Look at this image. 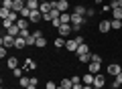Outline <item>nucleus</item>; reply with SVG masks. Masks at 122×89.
Here are the masks:
<instances>
[{"instance_id":"1","label":"nucleus","mask_w":122,"mask_h":89,"mask_svg":"<svg viewBox=\"0 0 122 89\" xmlns=\"http://www.w3.org/2000/svg\"><path fill=\"white\" fill-rule=\"evenodd\" d=\"M14 38H16V37H12V34L6 33L4 37H2V47H6V49H8V47H14Z\"/></svg>"},{"instance_id":"2","label":"nucleus","mask_w":122,"mask_h":89,"mask_svg":"<svg viewBox=\"0 0 122 89\" xmlns=\"http://www.w3.org/2000/svg\"><path fill=\"white\" fill-rule=\"evenodd\" d=\"M77 47H79V45H77L75 38H67V41H65V49L69 53H75V51H77Z\"/></svg>"},{"instance_id":"3","label":"nucleus","mask_w":122,"mask_h":89,"mask_svg":"<svg viewBox=\"0 0 122 89\" xmlns=\"http://www.w3.org/2000/svg\"><path fill=\"white\" fill-rule=\"evenodd\" d=\"M57 30H59V37H63V38H65V37H69V33L73 30V26H71V24H61Z\"/></svg>"},{"instance_id":"4","label":"nucleus","mask_w":122,"mask_h":89,"mask_svg":"<svg viewBox=\"0 0 122 89\" xmlns=\"http://www.w3.org/2000/svg\"><path fill=\"white\" fill-rule=\"evenodd\" d=\"M55 8L59 10V12H67V10H69V2H67V0H57Z\"/></svg>"},{"instance_id":"5","label":"nucleus","mask_w":122,"mask_h":89,"mask_svg":"<svg viewBox=\"0 0 122 89\" xmlns=\"http://www.w3.org/2000/svg\"><path fill=\"white\" fill-rule=\"evenodd\" d=\"M29 20L30 22H41V20H43V12H41V10H33Z\"/></svg>"},{"instance_id":"6","label":"nucleus","mask_w":122,"mask_h":89,"mask_svg":"<svg viewBox=\"0 0 122 89\" xmlns=\"http://www.w3.org/2000/svg\"><path fill=\"white\" fill-rule=\"evenodd\" d=\"M100 67H102V63H96V61H90V73L92 75H98V73H100Z\"/></svg>"},{"instance_id":"7","label":"nucleus","mask_w":122,"mask_h":89,"mask_svg":"<svg viewBox=\"0 0 122 89\" xmlns=\"http://www.w3.org/2000/svg\"><path fill=\"white\" fill-rule=\"evenodd\" d=\"M120 71H122V69H120V65H118V63H110V65H108V73H110V75L116 77Z\"/></svg>"},{"instance_id":"8","label":"nucleus","mask_w":122,"mask_h":89,"mask_svg":"<svg viewBox=\"0 0 122 89\" xmlns=\"http://www.w3.org/2000/svg\"><path fill=\"white\" fill-rule=\"evenodd\" d=\"M14 47H16V49H25V47H26V38L18 34V37L14 38Z\"/></svg>"},{"instance_id":"9","label":"nucleus","mask_w":122,"mask_h":89,"mask_svg":"<svg viewBox=\"0 0 122 89\" xmlns=\"http://www.w3.org/2000/svg\"><path fill=\"white\" fill-rule=\"evenodd\" d=\"M22 69H25V71H35V69H37V63H35L33 59H26V63L22 65Z\"/></svg>"},{"instance_id":"10","label":"nucleus","mask_w":122,"mask_h":89,"mask_svg":"<svg viewBox=\"0 0 122 89\" xmlns=\"http://www.w3.org/2000/svg\"><path fill=\"white\" fill-rule=\"evenodd\" d=\"M87 53H90V47H87L86 42H83V45H79V47H77L75 55H77V57H81V55H87Z\"/></svg>"},{"instance_id":"11","label":"nucleus","mask_w":122,"mask_h":89,"mask_svg":"<svg viewBox=\"0 0 122 89\" xmlns=\"http://www.w3.org/2000/svg\"><path fill=\"white\" fill-rule=\"evenodd\" d=\"M98 28H100V33H108V30H112V24H110V20H102Z\"/></svg>"},{"instance_id":"12","label":"nucleus","mask_w":122,"mask_h":89,"mask_svg":"<svg viewBox=\"0 0 122 89\" xmlns=\"http://www.w3.org/2000/svg\"><path fill=\"white\" fill-rule=\"evenodd\" d=\"M25 2H20V0H14V4H12V12H18V14H20V10L22 8H25Z\"/></svg>"},{"instance_id":"13","label":"nucleus","mask_w":122,"mask_h":89,"mask_svg":"<svg viewBox=\"0 0 122 89\" xmlns=\"http://www.w3.org/2000/svg\"><path fill=\"white\" fill-rule=\"evenodd\" d=\"M94 79H96V75H92V73H87V75H83V77H81L83 85H94Z\"/></svg>"},{"instance_id":"14","label":"nucleus","mask_w":122,"mask_h":89,"mask_svg":"<svg viewBox=\"0 0 122 89\" xmlns=\"http://www.w3.org/2000/svg\"><path fill=\"white\" fill-rule=\"evenodd\" d=\"M6 63H8V69H10V71L18 67V59H16V57H8V59H6Z\"/></svg>"},{"instance_id":"15","label":"nucleus","mask_w":122,"mask_h":89,"mask_svg":"<svg viewBox=\"0 0 122 89\" xmlns=\"http://www.w3.org/2000/svg\"><path fill=\"white\" fill-rule=\"evenodd\" d=\"M104 83H106V79H104V77H102V75H96V79H94V87H104Z\"/></svg>"},{"instance_id":"16","label":"nucleus","mask_w":122,"mask_h":89,"mask_svg":"<svg viewBox=\"0 0 122 89\" xmlns=\"http://www.w3.org/2000/svg\"><path fill=\"white\" fill-rule=\"evenodd\" d=\"M26 6H29L30 10H39L41 2H39V0H26Z\"/></svg>"},{"instance_id":"17","label":"nucleus","mask_w":122,"mask_h":89,"mask_svg":"<svg viewBox=\"0 0 122 89\" xmlns=\"http://www.w3.org/2000/svg\"><path fill=\"white\" fill-rule=\"evenodd\" d=\"M16 26H18V28H29V18H18V20H16Z\"/></svg>"},{"instance_id":"18","label":"nucleus","mask_w":122,"mask_h":89,"mask_svg":"<svg viewBox=\"0 0 122 89\" xmlns=\"http://www.w3.org/2000/svg\"><path fill=\"white\" fill-rule=\"evenodd\" d=\"M61 22H63V24H71V14L69 12H61Z\"/></svg>"},{"instance_id":"19","label":"nucleus","mask_w":122,"mask_h":89,"mask_svg":"<svg viewBox=\"0 0 122 89\" xmlns=\"http://www.w3.org/2000/svg\"><path fill=\"white\" fill-rule=\"evenodd\" d=\"M86 12H87V8H86V6H81V4L73 8V14H81V16H86Z\"/></svg>"},{"instance_id":"20","label":"nucleus","mask_w":122,"mask_h":89,"mask_svg":"<svg viewBox=\"0 0 122 89\" xmlns=\"http://www.w3.org/2000/svg\"><path fill=\"white\" fill-rule=\"evenodd\" d=\"M6 33H8V34H12V37H18V34H20V28H18L16 24H12L8 30H6Z\"/></svg>"},{"instance_id":"21","label":"nucleus","mask_w":122,"mask_h":89,"mask_svg":"<svg viewBox=\"0 0 122 89\" xmlns=\"http://www.w3.org/2000/svg\"><path fill=\"white\" fill-rule=\"evenodd\" d=\"M61 87H65V89H71V87H73V81H71V77H69V79L65 77V79L61 81Z\"/></svg>"},{"instance_id":"22","label":"nucleus","mask_w":122,"mask_h":89,"mask_svg":"<svg viewBox=\"0 0 122 89\" xmlns=\"http://www.w3.org/2000/svg\"><path fill=\"white\" fill-rule=\"evenodd\" d=\"M30 12H33V10H30L29 6H25V8L20 10V18H30Z\"/></svg>"},{"instance_id":"23","label":"nucleus","mask_w":122,"mask_h":89,"mask_svg":"<svg viewBox=\"0 0 122 89\" xmlns=\"http://www.w3.org/2000/svg\"><path fill=\"white\" fill-rule=\"evenodd\" d=\"M18 81H20V87H25V89H26V87L30 85V79H29V77H25V75H22V77H20Z\"/></svg>"},{"instance_id":"24","label":"nucleus","mask_w":122,"mask_h":89,"mask_svg":"<svg viewBox=\"0 0 122 89\" xmlns=\"http://www.w3.org/2000/svg\"><path fill=\"white\" fill-rule=\"evenodd\" d=\"M120 85H122V71L118 73V75H116V79H114V89H118Z\"/></svg>"},{"instance_id":"25","label":"nucleus","mask_w":122,"mask_h":89,"mask_svg":"<svg viewBox=\"0 0 122 89\" xmlns=\"http://www.w3.org/2000/svg\"><path fill=\"white\" fill-rule=\"evenodd\" d=\"M112 14L116 20H122V8H112Z\"/></svg>"},{"instance_id":"26","label":"nucleus","mask_w":122,"mask_h":89,"mask_svg":"<svg viewBox=\"0 0 122 89\" xmlns=\"http://www.w3.org/2000/svg\"><path fill=\"white\" fill-rule=\"evenodd\" d=\"M53 45H55L57 49H61V47H65V41H63V37H59V38H55V41H53Z\"/></svg>"},{"instance_id":"27","label":"nucleus","mask_w":122,"mask_h":89,"mask_svg":"<svg viewBox=\"0 0 122 89\" xmlns=\"http://www.w3.org/2000/svg\"><path fill=\"white\" fill-rule=\"evenodd\" d=\"M10 12H12V10H8V8H2V10H0V18H2V20H6V18L10 16Z\"/></svg>"},{"instance_id":"28","label":"nucleus","mask_w":122,"mask_h":89,"mask_svg":"<svg viewBox=\"0 0 122 89\" xmlns=\"http://www.w3.org/2000/svg\"><path fill=\"white\" fill-rule=\"evenodd\" d=\"M110 24H112V28H122V20H116V18H112V20H110Z\"/></svg>"},{"instance_id":"29","label":"nucleus","mask_w":122,"mask_h":89,"mask_svg":"<svg viewBox=\"0 0 122 89\" xmlns=\"http://www.w3.org/2000/svg\"><path fill=\"white\" fill-rule=\"evenodd\" d=\"M12 4H14V0H2V8L12 10Z\"/></svg>"},{"instance_id":"30","label":"nucleus","mask_w":122,"mask_h":89,"mask_svg":"<svg viewBox=\"0 0 122 89\" xmlns=\"http://www.w3.org/2000/svg\"><path fill=\"white\" fill-rule=\"evenodd\" d=\"M45 45H47V38H45V37H41V38H37V45H35V47H39V49H43Z\"/></svg>"},{"instance_id":"31","label":"nucleus","mask_w":122,"mask_h":89,"mask_svg":"<svg viewBox=\"0 0 122 89\" xmlns=\"http://www.w3.org/2000/svg\"><path fill=\"white\" fill-rule=\"evenodd\" d=\"M12 24H16V22H12L10 18H6V20H2V28H6V30H8L10 26H12Z\"/></svg>"},{"instance_id":"32","label":"nucleus","mask_w":122,"mask_h":89,"mask_svg":"<svg viewBox=\"0 0 122 89\" xmlns=\"http://www.w3.org/2000/svg\"><path fill=\"white\" fill-rule=\"evenodd\" d=\"M53 18H55V16H53V10H51V12H43V20H47V22H51Z\"/></svg>"},{"instance_id":"33","label":"nucleus","mask_w":122,"mask_h":89,"mask_svg":"<svg viewBox=\"0 0 122 89\" xmlns=\"http://www.w3.org/2000/svg\"><path fill=\"white\" fill-rule=\"evenodd\" d=\"M77 59L81 61V63H90V61H92V55L87 53V55H81V57H77Z\"/></svg>"},{"instance_id":"34","label":"nucleus","mask_w":122,"mask_h":89,"mask_svg":"<svg viewBox=\"0 0 122 89\" xmlns=\"http://www.w3.org/2000/svg\"><path fill=\"white\" fill-rule=\"evenodd\" d=\"M22 73H25V69H18V67H16V69H12V75H14V77H18V79L22 77Z\"/></svg>"},{"instance_id":"35","label":"nucleus","mask_w":122,"mask_h":89,"mask_svg":"<svg viewBox=\"0 0 122 89\" xmlns=\"http://www.w3.org/2000/svg\"><path fill=\"white\" fill-rule=\"evenodd\" d=\"M51 22H53V26H55V28H59V26L63 24V22H61V18H53Z\"/></svg>"},{"instance_id":"36","label":"nucleus","mask_w":122,"mask_h":89,"mask_svg":"<svg viewBox=\"0 0 122 89\" xmlns=\"http://www.w3.org/2000/svg\"><path fill=\"white\" fill-rule=\"evenodd\" d=\"M20 37H25V38H29V37H30V33H29V28H22V30H20Z\"/></svg>"},{"instance_id":"37","label":"nucleus","mask_w":122,"mask_h":89,"mask_svg":"<svg viewBox=\"0 0 122 89\" xmlns=\"http://www.w3.org/2000/svg\"><path fill=\"white\" fill-rule=\"evenodd\" d=\"M94 14H96V10H94V8H87V12H86V16H87V18L94 16Z\"/></svg>"},{"instance_id":"38","label":"nucleus","mask_w":122,"mask_h":89,"mask_svg":"<svg viewBox=\"0 0 122 89\" xmlns=\"http://www.w3.org/2000/svg\"><path fill=\"white\" fill-rule=\"evenodd\" d=\"M71 81H73V83H81V77H79V75H73V77H71Z\"/></svg>"},{"instance_id":"39","label":"nucleus","mask_w":122,"mask_h":89,"mask_svg":"<svg viewBox=\"0 0 122 89\" xmlns=\"http://www.w3.org/2000/svg\"><path fill=\"white\" fill-rule=\"evenodd\" d=\"M92 61H96V63H102V57H100V55H92Z\"/></svg>"},{"instance_id":"40","label":"nucleus","mask_w":122,"mask_h":89,"mask_svg":"<svg viewBox=\"0 0 122 89\" xmlns=\"http://www.w3.org/2000/svg\"><path fill=\"white\" fill-rule=\"evenodd\" d=\"M33 37H35V38H41V37H43V33H41V30H39V28H37V30H35V33H33Z\"/></svg>"},{"instance_id":"41","label":"nucleus","mask_w":122,"mask_h":89,"mask_svg":"<svg viewBox=\"0 0 122 89\" xmlns=\"http://www.w3.org/2000/svg\"><path fill=\"white\" fill-rule=\"evenodd\" d=\"M45 87H47V89H57V85H55V83H53V81H49V83H47V85H45Z\"/></svg>"},{"instance_id":"42","label":"nucleus","mask_w":122,"mask_h":89,"mask_svg":"<svg viewBox=\"0 0 122 89\" xmlns=\"http://www.w3.org/2000/svg\"><path fill=\"white\" fill-rule=\"evenodd\" d=\"M0 57H2V59L6 57V47H2V49H0Z\"/></svg>"},{"instance_id":"43","label":"nucleus","mask_w":122,"mask_h":89,"mask_svg":"<svg viewBox=\"0 0 122 89\" xmlns=\"http://www.w3.org/2000/svg\"><path fill=\"white\" fill-rule=\"evenodd\" d=\"M75 41H77V45H83V37H79V34L75 37Z\"/></svg>"},{"instance_id":"44","label":"nucleus","mask_w":122,"mask_h":89,"mask_svg":"<svg viewBox=\"0 0 122 89\" xmlns=\"http://www.w3.org/2000/svg\"><path fill=\"white\" fill-rule=\"evenodd\" d=\"M71 89H83V87H81L79 83H73V87H71Z\"/></svg>"},{"instance_id":"45","label":"nucleus","mask_w":122,"mask_h":89,"mask_svg":"<svg viewBox=\"0 0 122 89\" xmlns=\"http://www.w3.org/2000/svg\"><path fill=\"white\" fill-rule=\"evenodd\" d=\"M26 89H37V85H33V83H30V85H29Z\"/></svg>"},{"instance_id":"46","label":"nucleus","mask_w":122,"mask_h":89,"mask_svg":"<svg viewBox=\"0 0 122 89\" xmlns=\"http://www.w3.org/2000/svg\"><path fill=\"white\" fill-rule=\"evenodd\" d=\"M96 4H102V0H96Z\"/></svg>"},{"instance_id":"47","label":"nucleus","mask_w":122,"mask_h":89,"mask_svg":"<svg viewBox=\"0 0 122 89\" xmlns=\"http://www.w3.org/2000/svg\"><path fill=\"white\" fill-rule=\"evenodd\" d=\"M57 89H65V87H61V85H57Z\"/></svg>"},{"instance_id":"48","label":"nucleus","mask_w":122,"mask_h":89,"mask_svg":"<svg viewBox=\"0 0 122 89\" xmlns=\"http://www.w3.org/2000/svg\"><path fill=\"white\" fill-rule=\"evenodd\" d=\"M39 2H49V0H39Z\"/></svg>"},{"instance_id":"49","label":"nucleus","mask_w":122,"mask_h":89,"mask_svg":"<svg viewBox=\"0 0 122 89\" xmlns=\"http://www.w3.org/2000/svg\"><path fill=\"white\" fill-rule=\"evenodd\" d=\"M20 2H25V4H26V0H20Z\"/></svg>"}]
</instances>
